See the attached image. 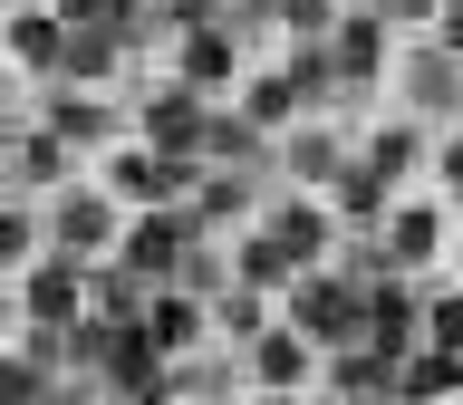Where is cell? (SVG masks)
Listing matches in <instances>:
<instances>
[{
  "mask_svg": "<svg viewBox=\"0 0 463 405\" xmlns=\"http://www.w3.org/2000/svg\"><path fill=\"white\" fill-rule=\"evenodd\" d=\"M425 347L463 357V280H454V270H434V280H425Z\"/></svg>",
  "mask_w": 463,
  "mask_h": 405,
  "instance_id": "1",
  "label": "cell"
},
{
  "mask_svg": "<svg viewBox=\"0 0 463 405\" xmlns=\"http://www.w3.org/2000/svg\"><path fill=\"white\" fill-rule=\"evenodd\" d=\"M425 184H434V193H444V202H454V212H463V116H454V126H434Z\"/></svg>",
  "mask_w": 463,
  "mask_h": 405,
  "instance_id": "2",
  "label": "cell"
}]
</instances>
